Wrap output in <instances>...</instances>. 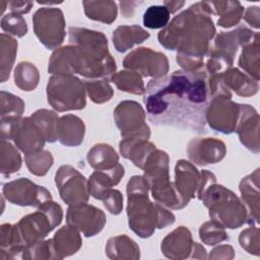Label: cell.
Wrapping results in <instances>:
<instances>
[{
    "label": "cell",
    "mask_w": 260,
    "mask_h": 260,
    "mask_svg": "<svg viewBox=\"0 0 260 260\" xmlns=\"http://www.w3.org/2000/svg\"><path fill=\"white\" fill-rule=\"evenodd\" d=\"M144 104L154 125L204 133L209 104L206 71L181 69L153 78L146 85Z\"/></svg>",
    "instance_id": "cell-1"
},
{
    "label": "cell",
    "mask_w": 260,
    "mask_h": 260,
    "mask_svg": "<svg viewBox=\"0 0 260 260\" xmlns=\"http://www.w3.org/2000/svg\"><path fill=\"white\" fill-rule=\"evenodd\" d=\"M207 2H197L174 17L158 34V41L168 50H178L177 62L184 70L196 71L203 64L209 41L215 32Z\"/></svg>",
    "instance_id": "cell-2"
},
{
    "label": "cell",
    "mask_w": 260,
    "mask_h": 260,
    "mask_svg": "<svg viewBox=\"0 0 260 260\" xmlns=\"http://www.w3.org/2000/svg\"><path fill=\"white\" fill-rule=\"evenodd\" d=\"M69 40L73 46L55 51L49 63V72L57 75L74 73L94 79L109 77L115 72V60L109 54L107 38L101 31L70 27Z\"/></svg>",
    "instance_id": "cell-3"
},
{
    "label": "cell",
    "mask_w": 260,
    "mask_h": 260,
    "mask_svg": "<svg viewBox=\"0 0 260 260\" xmlns=\"http://www.w3.org/2000/svg\"><path fill=\"white\" fill-rule=\"evenodd\" d=\"M148 184L144 177L134 176L127 185L129 226L141 238L150 237L155 226L162 229L175 221V215L158 203L148 200Z\"/></svg>",
    "instance_id": "cell-4"
},
{
    "label": "cell",
    "mask_w": 260,
    "mask_h": 260,
    "mask_svg": "<svg viewBox=\"0 0 260 260\" xmlns=\"http://www.w3.org/2000/svg\"><path fill=\"white\" fill-rule=\"evenodd\" d=\"M201 200L209 209V216L223 228L237 229L247 219L245 205L221 185L211 184L202 194Z\"/></svg>",
    "instance_id": "cell-5"
},
{
    "label": "cell",
    "mask_w": 260,
    "mask_h": 260,
    "mask_svg": "<svg viewBox=\"0 0 260 260\" xmlns=\"http://www.w3.org/2000/svg\"><path fill=\"white\" fill-rule=\"evenodd\" d=\"M62 214L61 206L50 200L42 204L35 213L22 217L16 224L21 243L30 246L41 241L61 222Z\"/></svg>",
    "instance_id": "cell-6"
},
{
    "label": "cell",
    "mask_w": 260,
    "mask_h": 260,
    "mask_svg": "<svg viewBox=\"0 0 260 260\" xmlns=\"http://www.w3.org/2000/svg\"><path fill=\"white\" fill-rule=\"evenodd\" d=\"M49 104L57 111L80 110L85 106L83 83L71 75H55L47 85Z\"/></svg>",
    "instance_id": "cell-7"
},
{
    "label": "cell",
    "mask_w": 260,
    "mask_h": 260,
    "mask_svg": "<svg viewBox=\"0 0 260 260\" xmlns=\"http://www.w3.org/2000/svg\"><path fill=\"white\" fill-rule=\"evenodd\" d=\"M1 138H12L15 145L25 154L41 150L47 141L43 130L30 117L13 123H1Z\"/></svg>",
    "instance_id": "cell-8"
},
{
    "label": "cell",
    "mask_w": 260,
    "mask_h": 260,
    "mask_svg": "<svg viewBox=\"0 0 260 260\" xmlns=\"http://www.w3.org/2000/svg\"><path fill=\"white\" fill-rule=\"evenodd\" d=\"M32 22L36 36L48 49H54L62 44L65 37V19L59 8H40L35 12Z\"/></svg>",
    "instance_id": "cell-9"
},
{
    "label": "cell",
    "mask_w": 260,
    "mask_h": 260,
    "mask_svg": "<svg viewBox=\"0 0 260 260\" xmlns=\"http://www.w3.org/2000/svg\"><path fill=\"white\" fill-rule=\"evenodd\" d=\"M116 125L124 138L140 137L148 139L150 131L144 123L145 113L142 107L133 101H125L118 105L114 112Z\"/></svg>",
    "instance_id": "cell-10"
},
{
    "label": "cell",
    "mask_w": 260,
    "mask_h": 260,
    "mask_svg": "<svg viewBox=\"0 0 260 260\" xmlns=\"http://www.w3.org/2000/svg\"><path fill=\"white\" fill-rule=\"evenodd\" d=\"M230 100L225 96H214L206 110V122L212 129L224 134L236 131L241 114V105Z\"/></svg>",
    "instance_id": "cell-11"
},
{
    "label": "cell",
    "mask_w": 260,
    "mask_h": 260,
    "mask_svg": "<svg viewBox=\"0 0 260 260\" xmlns=\"http://www.w3.org/2000/svg\"><path fill=\"white\" fill-rule=\"evenodd\" d=\"M56 185L63 201L69 205L84 203L90 194L88 182L75 169L62 166L55 176Z\"/></svg>",
    "instance_id": "cell-12"
},
{
    "label": "cell",
    "mask_w": 260,
    "mask_h": 260,
    "mask_svg": "<svg viewBox=\"0 0 260 260\" xmlns=\"http://www.w3.org/2000/svg\"><path fill=\"white\" fill-rule=\"evenodd\" d=\"M3 195L8 201L21 206L40 207L52 199L51 193L42 186H38L25 178L6 183Z\"/></svg>",
    "instance_id": "cell-13"
},
{
    "label": "cell",
    "mask_w": 260,
    "mask_h": 260,
    "mask_svg": "<svg viewBox=\"0 0 260 260\" xmlns=\"http://www.w3.org/2000/svg\"><path fill=\"white\" fill-rule=\"evenodd\" d=\"M124 67L138 71V74L154 78L167 74L169 62L166 56L158 52H153L149 48H138L128 54L124 59Z\"/></svg>",
    "instance_id": "cell-14"
},
{
    "label": "cell",
    "mask_w": 260,
    "mask_h": 260,
    "mask_svg": "<svg viewBox=\"0 0 260 260\" xmlns=\"http://www.w3.org/2000/svg\"><path fill=\"white\" fill-rule=\"evenodd\" d=\"M66 218L69 225L81 231L86 237H92L100 233L106 223L105 213L85 202L70 205Z\"/></svg>",
    "instance_id": "cell-15"
},
{
    "label": "cell",
    "mask_w": 260,
    "mask_h": 260,
    "mask_svg": "<svg viewBox=\"0 0 260 260\" xmlns=\"http://www.w3.org/2000/svg\"><path fill=\"white\" fill-rule=\"evenodd\" d=\"M188 154L190 159L199 166L215 164L223 158L225 145L217 139L200 138L189 143Z\"/></svg>",
    "instance_id": "cell-16"
},
{
    "label": "cell",
    "mask_w": 260,
    "mask_h": 260,
    "mask_svg": "<svg viewBox=\"0 0 260 260\" xmlns=\"http://www.w3.org/2000/svg\"><path fill=\"white\" fill-rule=\"evenodd\" d=\"M259 116L254 108L249 105H241V114L236 131L241 142L254 152L259 151Z\"/></svg>",
    "instance_id": "cell-17"
},
{
    "label": "cell",
    "mask_w": 260,
    "mask_h": 260,
    "mask_svg": "<svg viewBox=\"0 0 260 260\" xmlns=\"http://www.w3.org/2000/svg\"><path fill=\"white\" fill-rule=\"evenodd\" d=\"M199 182L200 176L189 161L181 159L177 162L176 182L174 185L185 205L195 196V193L198 191Z\"/></svg>",
    "instance_id": "cell-18"
},
{
    "label": "cell",
    "mask_w": 260,
    "mask_h": 260,
    "mask_svg": "<svg viewBox=\"0 0 260 260\" xmlns=\"http://www.w3.org/2000/svg\"><path fill=\"white\" fill-rule=\"evenodd\" d=\"M259 170H256L253 174L246 178H243L240 184V191L244 203L248 208L247 221L249 223H258L259 219Z\"/></svg>",
    "instance_id": "cell-19"
},
{
    "label": "cell",
    "mask_w": 260,
    "mask_h": 260,
    "mask_svg": "<svg viewBox=\"0 0 260 260\" xmlns=\"http://www.w3.org/2000/svg\"><path fill=\"white\" fill-rule=\"evenodd\" d=\"M124 176V168L118 164L112 169L95 171L89 178L88 187L89 192L95 199L101 200L103 195L111 189L112 186L117 185Z\"/></svg>",
    "instance_id": "cell-20"
},
{
    "label": "cell",
    "mask_w": 260,
    "mask_h": 260,
    "mask_svg": "<svg viewBox=\"0 0 260 260\" xmlns=\"http://www.w3.org/2000/svg\"><path fill=\"white\" fill-rule=\"evenodd\" d=\"M84 129V124L78 117L63 116L58 120L57 139L64 145L77 146L83 140Z\"/></svg>",
    "instance_id": "cell-21"
},
{
    "label": "cell",
    "mask_w": 260,
    "mask_h": 260,
    "mask_svg": "<svg viewBox=\"0 0 260 260\" xmlns=\"http://www.w3.org/2000/svg\"><path fill=\"white\" fill-rule=\"evenodd\" d=\"M223 75H219L223 85L230 90L234 89L236 93L243 96L253 95L258 91V81L248 77L238 69L228 70L223 72Z\"/></svg>",
    "instance_id": "cell-22"
},
{
    "label": "cell",
    "mask_w": 260,
    "mask_h": 260,
    "mask_svg": "<svg viewBox=\"0 0 260 260\" xmlns=\"http://www.w3.org/2000/svg\"><path fill=\"white\" fill-rule=\"evenodd\" d=\"M212 14H218L219 26L231 27L238 24L244 13V7L239 1H217L207 2Z\"/></svg>",
    "instance_id": "cell-23"
},
{
    "label": "cell",
    "mask_w": 260,
    "mask_h": 260,
    "mask_svg": "<svg viewBox=\"0 0 260 260\" xmlns=\"http://www.w3.org/2000/svg\"><path fill=\"white\" fill-rule=\"evenodd\" d=\"M148 37L149 32L138 25H122L113 32V43L118 52H125Z\"/></svg>",
    "instance_id": "cell-24"
},
{
    "label": "cell",
    "mask_w": 260,
    "mask_h": 260,
    "mask_svg": "<svg viewBox=\"0 0 260 260\" xmlns=\"http://www.w3.org/2000/svg\"><path fill=\"white\" fill-rule=\"evenodd\" d=\"M119 157L116 151L108 144L94 145L87 153L88 165L96 171L109 170L117 166Z\"/></svg>",
    "instance_id": "cell-25"
},
{
    "label": "cell",
    "mask_w": 260,
    "mask_h": 260,
    "mask_svg": "<svg viewBox=\"0 0 260 260\" xmlns=\"http://www.w3.org/2000/svg\"><path fill=\"white\" fill-rule=\"evenodd\" d=\"M82 4L90 19L112 23L117 17V4L114 1H83Z\"/></svg>",
    "instance_id": "cell-26"
},
{
    "label": "cell",
    "mask_w": 260,
    "mask_h": 260,
    "mask_svg": "<svg viewBox=\"0 0 260 260\" xmlns=\"http://www.w3.org/2000/svg\"><path fill=\"white\" fill-rule=\"evenodd\" d=\"M24 110V103L12 93L1 91V123H13L19 120Z\"/></svg>",
    "instance_id": "cell-27"
},
{
    "label": "cell",
    "mask_w": 260,
    "mask_h": 260,
    "mask_svg": "<svg viewBox=\"0 0 260 260\" xmlns=\"http://www.w3.org/2000/svg\"><path fill=\"white\" fill-rule=\"evenodd\" d=\"M111 80L117 85L120 90L141 94L145 92L144 83L140 75L132 71H120L111 77Z\"/></svg>",
    "instance_id": "cell-28"
},
{
    "label": "cell",
    "mask_w": 260,
    "mask_h": 260,
    "mask_svg": "<svg viewBox=\"0 0 260 260\" xmlns=\"http://www.w3.org/2000/svg\"><path fill=\"white\" fill-rule=\"evenodd\" d=\"M259 37L254 42L243 48L239 64L246 70L256 81L259 79Z\"/></svg>",
    "instance_id": "cell-29"
},
{
    "label": "cell",
    "mask_w": 260,
    "mask_h": 260,
    "mask_svg": "<svg viewBox=\"0 0 260 260\" xmlns=\"http://www.w3.org/2000/svg\"><path fill=\"white\" fill-rule=\"evenodd\" d=\"M15 84L22 90H34L39 81V72L34 64L21 62L14 72Z\"/></svg>",
    "instance_id": "cell-30"
},
{
    "label": "cell",
    "mask_w": 260,
    "mask_h": 260,
    "mask_svg": "<svg viewBox=\"0 0 260 260\" xmlns=\"http://www.w3.org/2000/svg\"><path fill=\"white\" fill-rule=\"evenodd\" d=\"M30 118L38 124V126L43 130L46 140L48 142H54L57 140V115L48 110H39L34 113Z\"/></svg>",
    "instance_id": "cell-31"
},
{
    "label": "cell",
    "mask_w": 260,
    "mask_h": 260,
    "mask_svg": "<svg viewBox=\"0 0 260 260\" xmlns=\"http://www.w3.org/2000/svg\"><path fill=\"white\" fill-rule=\"evenodd\" d=\"M17 51V42L6 36L1 35V80L4 82L7 77H9V72L11 70L14 56Z\"/></svg>",
    "instance_id": "cell-32"
},
{
    "label": "cell",
    "mask_w": 260,
    "mask_h": 260,
    "mask_svg": "<svg viewBox=\"0 0 260 260\" xmlns=\"http://www.w3.org/2000/svg\"><path fill=\"white\" fill-rule=\"evenodd\" d=\"M26 166L31 174L44 176L53 165V157L49 151L38 150L25 154Z\"/></svg>",
    "instance_id": "cell-33"
},
{
    "label": "cell",
    "mask_w": 260,
    "mask_h": 260,
    "mask_svg": "<svg viewBox=\"0 0 260 260\" xmlns=\"http://www.w3.org/2000/svg\"><path fill=\"white\" fill-rule=\"evenodd\" d=\"M171 13L164 5H151L143 14V24L148 28L166 27L170 20Z\"/></svg>",
    "instance_id": "cell-34"
},
{
    "label": "cell",
    "mask_w": 260,
    "mask_h": 260,
    "mask_svg": "<svg viewBox=\"0 0 260 260\" xmlns=\"http://www.w3.org/2000/svg\"><path fill=\"white\" fill-rule=\"evenodd\" d=\"M21 166V158L17 150L8 142L1 141V172L11 174L17 172Z\"/></svg>",
    "instance_id": "cell-35"
},
{
    "label": "cell",
    "mask_w": 260,
    "mask_h": 260,
    "mask_svg": "<svg viewBox=\"0 0 260 260\" xmlns=\"http://www.w3.org/2000/svg\"><path fill=\"white\" fill-rule=\"evenodd\" d=\"M84 86L90 100L96 104L107 102L113 95V89L107 80L88 79L84 81Z\"/></svg>",
    "instance_id": "cell-36"
},
{
    "label": "cell",
    "mask_w": 260,
    "mask_h": 260,
    "mask_svg": "<svg viewBox=\"0 0 260 260\" xmlns=\"http://www.w3.org/2000/svg\"><path fill=\"white\" fill-rule=\"evenodd\" d=\"M1 27L8 34L19 38L23 37L27 31V26L24 18L20 14L14 12H10L2 17Z\"/></svg>",
    "instance_id": "cell-37"
},
{
    "label": "cell",
    "mask_w": 260,
    "mask_h": 260,
    "mask_svg": "<svg viewBox=\"0 0 260 260\" xmlns=\"http://www.w3.org/2000/svg\"><path fill=\"white\" fill-rule=\"evenodd\" d=\"M199 234L201 240L207 245H215L217 242H221L228 238L223 226L214 220L202 224Z\"/></svg>",
    "instance_id": "cell-38"
},
{
    "label": "cell",
    "mask_w": 260,
    "mask_h": 260,
    "mask_svg": "<svg viewBox=\"0 0 260 260\" xmlns=\"http://www.w3.org/2000/svg\"><path fill=\"white\" fill-rule=\"evenodd\" d=\"M104 205L112 214H119L123 207V197L120 191L109 189L102 197Z\"/></svg>",
    "instance_id": "cell-39"
},
{
    "label": "cell",
    "mask_w": 260,
    "mask_h": 260,
    "mask_svg": "<svg viewBox=\"0 0 260 260\" xmlns=\"http://www.w3.org/2000/svg\"><path fill=\"white\" fill-rule=\"evenodd\" d=\"M7 5L11 12L14 13H27L34 6V2L31 1H9Z\"/></svg>",
    "instance_id": "cell-40"
},
{
    "label": "cell",
    "mask_w": 260,
    "mask_h": 260,
    "mask_svg": "<svg viewBox=\"0 0 260 260\" xmlns=\"http://www.w3.org/2000/svg\"><path fill=\"white\" fill-rule=\"evenodd\" d=\"M244 18L250 25L258 28L259 27V7L257 6L248 7Z\"/></svg>",
    "instance_id": "cell-41"
},
{
    "label": "cell",
    "mask_w": 260,
    "mask_h": 260,
    "mask_svg": "<svg viewBox=\"0 0 260 260\" xmlns=\"http://www.w3.org/2000/svg\"><path fill=\"white\" fill-rule=\"evenodd\" d=\"M185 4L184 1H165L164 6L168 8L170 13H174L179 10Z\"/></svg>",
    "instance_id": "cell-42"
}]
</instances>
